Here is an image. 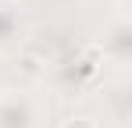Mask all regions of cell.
<instances>
[{
  "instance_id": "6da1fadb",
  "label": "cell",
  "mask_w": 132,
  "mask_h": 128,
  "mask_svg": "<svg viewBox=\"0 0 132 128\" xmlns=\"http://www.w3.org/2000/svg\"><path fill=\"white\" fill-rule=\"evenodd\" d=\"M104 78V61L96 53V46H79V50H68L61 61L50 68V85L61 93V96H82L89 89H96Z\"/></svg>"
},
{
  "instance_id": "7a4b0ae2",
  "label": "cell",
  "mask_w": 132,
  "mask_h": 128,
  "mask_svg": "<svg viewBox=\"0 0 132 128\" xmlns=\"http://www.w3.org/2000/svg\"><path fill=\"white\" fill-rule=\"evenodd\" d=\"M93 46H96L104 64H114L118 71L129 68V61H132V18H129L125 0L111 11V18L104 21V32H100V39H93Z\"/></svg>"
},
{
  "instance_id": "3957f363",
  "label": "cell",
  "mask_w": 132,
  "mask_h": 128,
  "mask_svg": "<svg viewBox=\"0 0 132 128\" xmlns=\"http://www.w3.org/2000/svg\"><path fill=\"white\" fill-rule=\"evenodd\" d=\"M46 103L39 93L14 85V89H0V128H39L43 125Z\"/></svg>"
},
{
  "instance_id": "277c9868",
  "label": "cell",
  "mask_w": 132,
  "mask_h": 128,
  "mask_svg": "<svg viewBox=\"0 0 132 128\" xmlns=\"http://www.w3.org/2000/svg\"><path fill=\"white\" fill-rule=\"evenodd\" d=\"M129 100H132V93H129L125 75L114 78L111 85H104V114H107L114 125H125L129 121Z\"/></svg>"
},
{
  "instance_id": "5b68a950",
  "label": "cell",
  "mask_w": 132,
  "mask_h": 128,
  "mask_svg": "<svg viewBox=\"0 0 132 128\" xmlns=\"http://www.w3.org/2000/svg\"><path fill=\"white\" fill-rule=\"evenodd\" d=\"M25 39V18L7 0H0V50H11Z\"/></svg>"
},
{
  "instance_id": "8992f818",
  "label": "cell",
  "mask_w": 132,
  "mask_h": 128,
  "mask_svg": "<svg viewBox=\"0 0 132 128\" xmlns=\"http://www.w3.org/2000/svg\"><path fill=\"white\" fill-rule=\"evenodd\" d=\"M57 128H104V125L93 114H68L64 121H57Z\"/></svg>"
},
{
  "instance_id": "52a82bcc",
  "label": "cell",
  "mask_w": 132,
  "mask_h": 128,
  "mask_svg": "<svg viewBox=\"0 0 132 128\" xmlns=\"http://www.w3.org/2000/svg\"><path fill=\"white\" fill-rule=\"evenodd\" d=\"M100 4H121V0H100Z\"/></svg>"
}]
</instances>
